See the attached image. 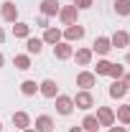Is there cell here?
Segmentation results:
<instances>
[{"label": "cell", "mask_w": 130, "mask_h": 132, "mask_svg": "<svg viewBox=\"0 0 130 132\" xmlns=\"http://www.w3.org/2000/svg\"><path fill=\"white\" fill-rule=\"evenodd\" d=\"M84 127H87V130H95V127H97V122H95L92 117H87V119H84Z\"/></svg>", "instance_id": "cell-1"}, {"label": "cell", "mask_w": 130, "mask_h": 132, "mask_svg": "<svg viewBox=\"0 0 130 132\" xmlns=\"http://www.w3.org/2000/svg\"><path fill=\"white\" fill-rule=\"evenodd\" d=\"M117 5H120V13H128V10H130V3H128V0H120Z\"/></svg>", "instance_id": "cell-2"}, {"label": "cell", "mask_w": 130, "mask_h": 132, "mask_svg": "<svg viewBox=\"0 0 130 132\" xmlns=\"http://www.w3.org/2000/svg\"><path fill=\"white\" fill-rule=\"evenodd\" d=\"M112 94H115V97L122 94V84H115V86H112Z\"/></svg>", "instance_id": "cell-3"}, {"label": "cell", "mask_w": 130, "mask_h": 132, "mask_svg": "<svg viewBox=\"0 0 130 132\" xmlns=\"http://www.w3.org/2000/svg\"><path fill=\"white\" fill-rule=\"evenodd\" d=\"M97 48H99V51H107L110 46H107V41H97Z\"/></svg>", "instance_id": "cell-4"}, {"label": "cell", "mask_w": 130, "mask_h": 132, "mask_svg": "<svg viewBox=\"0 0 130 132\" xmlns=\"http://www.w3.org/2000/svg\"><path fill=\"white\" fill-rule=\"evenodd\" d=\"M0 61H3V59H0Z\"/></svg>", "instance_id": "cell-5"}]
</instances>
